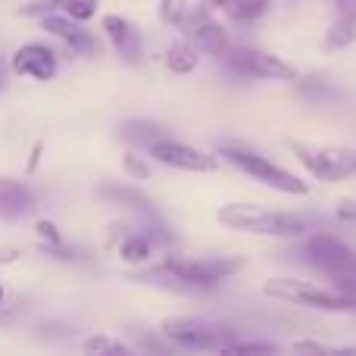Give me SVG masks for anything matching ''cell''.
Listing matches in <instances>:
<instances>
[{"label": "cell", "instance_id": "cell-1", "mask_svg": "<svg viewBox=\"0 0 356 356\" xmlns=\"http://www.w3.org/2000/svg\"><path fill=\"white\" fill-rule=\"evenodd\" d=\"M247 266L244 257H197V253H169L160 259L156 269L147 272V278L163 284H172V288H209V284H219L225 278L238 275Z\"/></svg>", "mask_w": 356, "mask_h": 356}, {"label": "cell", "instance_id": "cell-2", "mask_svg": "<svg viewBox=\"0 0 356 356\" xmlns=\"http://www.w3.org/2000/svg\"><path fill=\"white\" fill-rule=\"evenodd\" d=\"M219 222L232 232L253 234V238H303L309 232L307 219L288 209L259 207V203H225L219 207Z\"/></svg>", "mask_w": 356, "mask_h": 356}, {"label": "cell", "instance_id": "cell-3", "mask_svg": "<svg viewBox=\"0 0 356 356\" xmlns=\"http://www.w3.org/2000/svg\"><path fill=\"white\" fill-rule=\"evenodd\" d=\"M263 297L278 303H294L303 309H316V313H353L356 300L344 297L341 291L328 288V284L309 282V278H294V275H275L263 282Z\"/></svg>", "mask_w": 356, "mask_h": 356}, {"label": "cell", "instance_id": "cell-4", "mask_svg": "<svg viewBox=\"0 0 356 356\" xmlns=\"http://www.w3.org/2000/svg\"><path fill=\"white\" fill-rule=\"evenodd\" d=\"M219 156L225 163H232L238 172H244L247 178L259 181L263 188H272V191L288 194V197H307L309 194V181L303 175H297V172H291V169L278 166L275 160H269V156H263V154H257V150L244 147V144H222Z\"/></svg>", "mask_w": 356, "mask_h": 356}, {"label": "cell", "instance_id": "cell-5", "mask_svg": "<svg viewBox=\"0 0 356 356\" xmlns=\"http://www.w3.org/2000/svg\"><path fill=\"white\" fill-rule=\"evenodd\" d=\"M291 154L316 181H347L356 175V147L347 144H313V141H288Z\"/></svg>", "mask_w": 356, "mask_h": 356}, {"label": "cell", "instance_id": "cell-6", "mask_svg": "<svg viewBox=\"0 0 356 356\" xmlns=\"http://www.w3.org/2000/svg\"><path fill=\"white\" fill-rule=\"evenodd\" d=\"M163 338L172 341L175 347H184V350H216L222 353L228 341L238 338L232 325L219 319H207V316H172L160 325Z\"/></svg>", "mask_w": 356, "mask_h": 356}, {"label": "cell", "instance_id": "cell-7", "mask_svg": "<svg viewBox=\"0 0 356 356\" xmlns=\"http://www.w3.org/2000/svg\"><path fill=\"white\" fill-rule=\"evenodd\" d=\"M228 69L241 79H259V81H297L300 72H297L294 63H288L284 56H278L275 50L266 47H253V44H238L222 56Z\"/></svg>", "mask_w": 356, "mask_h": 356}, {"label": "cell", "instance_id": "cell-8", "mask_svg": "<svg viewBox=\"0 0 356 356\" xmlns=\"http://www.w3.org/2000/svg\"><path fill=\"white\" fill-rule=\"evenodd\" d=\"M178 31H181V38H188V41L200 50V56L222 60V56L232 50V35H228L225 22H219V19L209 10H203V6H191V13L184 16V22L178 25Z\"/></svg>", "mask_w": 356, "mask_h": 356}, {"label": "cell", "instance_id": "cell-9", "mask_svg": "<svg viewBox=\"0 0 356 356\" xmlns=\"http://www.w3.org/2000/svg\"><path fill=\"white\" fill-rule=\"evenodd\" d=\"M303 250H307V259L322 269L328 278L338 275H356V253L344 244L341 238L328 232H313L303 234Z\"/></svg>", "mask_w": 356, "mask_h": 356}, {"label": "cell", "instance_id": "cell-10", "mask_svg": "<svg viewBox=\"0 0 356 356\" xmlns=\"http://www.w3.org/2000/svg\"><path fill=\"white\" fill-rule=\"evenodd\" d=\"M147 150L160 166L178 169V172L207 175L219 169V154H209V150H200L188 141H175V138H156Z\"/></svg>", "mask_w": 356, "mask_h": 356}, {"label": "cell", "instance_id": "cell-11", "mask_svg": "<svg viewBox=\"0 0 356 356\" xmlns=\"http://www.w3.org/2000/svg\"><path fill=\"white\" fill-rule=\"evenodd\" d=\"M41 25H44V31H50L54 38H60L75 56H94L97 54V41H94V35L79 22V19L66 16V13L60 16V13L50 10V13L41 16Z\"/></svg>", "mask_w": 356, "mask_h": 356}, {"label": "cell", "instance_id": "cell-12", "mask_svg": "<svg viewBox=\"0 0 356 356\" xmlns=\"http://www.w3.org/2000/svg\"><path fill=\"white\" fill-rule=\"evenodd\" d=\"M13 72L29 75L38 81H50L56 75V54L47 44H22L13 54Z\"/></svg>", "mask_w": 356, "mask_h": 356}, {"label": "cell", "instance_id": "cell-13", "mask_svg": "<svg viewBox=\"0 0 356 356\" xmlns=\"http://www.w3.org/2000/svg\"><path fill=\"white\" fill-rule=\"evenodd\" d=\"M100 25H104V35H106V41H110V47L116 50L125 63L141 60V35H138V29L129 22V19L110 13V16H104Z\"/></svg>", "mask_w": 356, "mask_h": 356}, {"label": "cell", "instance_id": "cell-14", "mask_svg": "<svg viewBox=\"0 0 356 356\" xmlns=\"http://www.w3.org/2000/svg\"><path fill=\"white\" fill-rule=\"evenodd\" d=\"M31 209H35V194H31L29 184L0 175V219H6V222L22 219Z\"/></svg>", "mask_w": 356, "mask_h": 356}, {"label": "cell", "instance_id": "cell-15", "mask_svg": "<svg viewBox=\"0 0 356 356\" xmlns=\"http://www.w3.org/2000/svg\"><path fill=\"white\" fill-rule=\"evenodd\" d=\"M197 6L209 13H222L232 22H257L259 16H266L272 0H200Z\"/></svg>", "mask_w": 356, "mask_h": 356}, {"label": "cell", "instance_id": "cell-16", "mask_svg": "<svg viewBox=\"0 0 356 356\" xmlns=\"http://www.w3.org/2000/svg\"><path fill=\"white\" fill-rule=\"evenodd\" d=\"M166 66H169V72H175V75L197 72V66H200V50H197L188 38H178V41H172L166 47Z\"/></svg>", "mask_w": 356, "mask_h": 356}, {"label": "cell", "instance_id": "cell-17", "mask_svg": "<svg viewBox=\"0 0 356 356\" xmlns=\"http://www.w3.org/2000/svg\"><path fill=\"white\" fill-rule=\"evenodd\" d=\"M353 44H356V16L341 13V16L328 25L325 38H322V47H325L328 54H341V50L353 47Z\"/></svg>", "mask_w": 356, "mask_h": 356}, {"label": "cell", "instance_id": "cell-18", "mask_svg": "<svg viewBox=\"0 0 356 356\" xmlns=\"http://www.w3.org/2000/svg\"><path fill=\"white\" fill-rule=\"evenodd\" d=\"M154 247L156 244L150 241L147 232H129V234H122V241H119V257L131 266H141L154 257Z\"/></svg>", "mask_w": 356, "mask_h": 356}, {"label": "cell", "instance_id": "cell-19", "mask_svg": "<svg viewBox=\"0 0 356 356\" xmlns=\"http://www.w3.org/2000/svg\"><path fill=\"white\" fill-rule=\"evenodd\" d=\"M100 197L119 203V207H131V209H141V213H150V200L141 191L129 188V184H100Z\"/></svg>", "mask_w": 356, "mask_h": 356}, {"label": "cell", "instance_id": "cell-20", "mask_svg": "<svg viewBox=\"0 0 356 356\" xmlns=\"http://www.w3.org/2000/svg\"><path fill=\"white\" fill-rule=\"evenodd\" d=\"M191 13V3L188 0H156V16H160L163 25H172V29H178V25L184 22V16Z\"/></svg>", "mask_w": 356, "mask_h": 356}, {"label": "cell", "instance_id": "cell-21", "mask_svg": "<svg viewBox=\"0 0 356 356\" xmlns=\"http://www.w3.org/2000/svg\"><path fill=\"white\" fill-rule=\"evenodd\" d=\"M122 138L131 144H144V147H150V144L156 141L160 135V129H156L154 122H125L122 125Z\"/></svg>", "mask_w": 356, "mask_h": 356}, {"label": "cell", "instance_id": "cell-22", "mask_svg": "<svg viewBox=\"0 0 356 356\" xmlns=\"http://www.w3.org/2000/svg\"><path fill=\"white\" fill-rule=\"evenodd\" d=\"M122 169H125V175H129L131 181H147V178H150L147 156H141L138 150H129V154L122 156Z\"/></svg>", "mask_w": 356, "mask_h": 356}, {"label": "cell", "instance_id": "cell-23", "mask_svg": "<svg viewBox=\"0 0 356 356\" xmlns=\"http://www.w3.org/2000/svg\"><path fill=\"white\" fill-rule=\"evenodd\" d=\"M60 10L66 13V16L79 19V22H88V19L97 16V0H66Z\"/></svg>", "mask_w": 356, "mask_h": 356}, {"label": "cell", "instance_id": "cell-24", "mask_svg": "<svg viewBox=\"0 0 356 356\" xmlns=\"http://www.w3.org/2000/svg\"><path fill=\"white\" fill-rule=\"evenodd\" d=\"M222 353H278L275 344H269V341H228L225 350Z\"/></svg>", "mask_w": 356, "mask_h": 356}, {"label": "cell", "instance_id": "cell-25", "mask_svg": "<svg viewBox=\"0 0 356 356\" xmlns=\"http://www.w3.org/2000/svg\"><path fill=\"white\" fill-rule=\"evenodd\" d=\"M35 232H38V238H41L54 253H63V234H60V228H56L54 222L41 219V222L35 225Z\"/></svg>", "mask_w": 356, "mask_h": 356}, {"label": "cell", "instance_id": "cell-26", "mask_svg": "<svg viewBox=\"0 0 356 356\" xmlns=\"http://www.w3.org/2000/svg\"><path fill=\"white\" fill-rule=\"evenodd\" d=\"M88 353H129L131 347L122 344V341H113V338H91L85 344Z\"/></svg>", "mask_w": 356, "mask_h": 356}, {"label": "cell", "instance_id": "cell-27", "mask_svg": "<svg viewBox=\"0 0 356 356\" xmlns=\"http://www.w3.org/2000/svg\"><path fill=\"white\" fill-rule=\"evenodd\" d=\"M334 219L356 225V197H347V200H338V203H334Z\"/></svg>", "mask_w": 356, "mask_h": 356}, {"label": "cell", "instance_id": "cell-28", "mask_svg": "<svg viewBox=\"0 0 356 356\" xmlns=\"http://www.w3.org/2000/svg\"><path fill=\"white\" fill-rule=\"evenodd\" d=\"M291 350H294V353H328V347L325 344H316V341H297Z\"/></svg>", "mask_w": 356, "mask_h": 356}, {"label": "cell", "instance_id": "cell-29", "mask_svg": "<svg viewBox=\"0 0 356 356\" xmlns=\"http://www.w3.org/2000/svg\"><path fill=\"white\" fill-rule=\"evenodd\" d=\"M338 3L341 13H350V16H356V0H334Z\"/></svg>", "mask_w": 356, "mask_h": 356}, {"label": "cell", "instance_id": "cell-30", "mask_svg": "<svg viewBox=\"0 0 356 356\" xmlns=\"http://www.w3.org/2000/svg\"><path fill=\"white\" fill-rule=\"evenodd\" d=\"M38 156H41V144H38V147H35V150H31V163H29V172H31V169H35V166H38Z\"/></svg>", "mask_w": 356, "mask_h": 356}, {"label": "cell", "instance_id": "cell-31", "mask_svg": "<svg viewBox=\"0 0 356 356\" xmlns=\"http://www.w3.org/2000/svg\"><path fill=\"white\" fill-rule=\"evenodd\" d=\"M0 307H3V284H0Z\"/></svg>", "mask_w": 356, "mask_h": 356}, {"label": "cell", "instance_id": "cell-32", "mask_svg": "<svg viewBox=\"0 0 356 356\" xmlns=\"http://www.w3.org/2000/svg\"><path fill=\"white\" fill-rule=\"evenodd\" d=\"M294 3H297V0H294Z\"/></svg>", "mask_w": 356, "mask_h": 356}]
</instances>
